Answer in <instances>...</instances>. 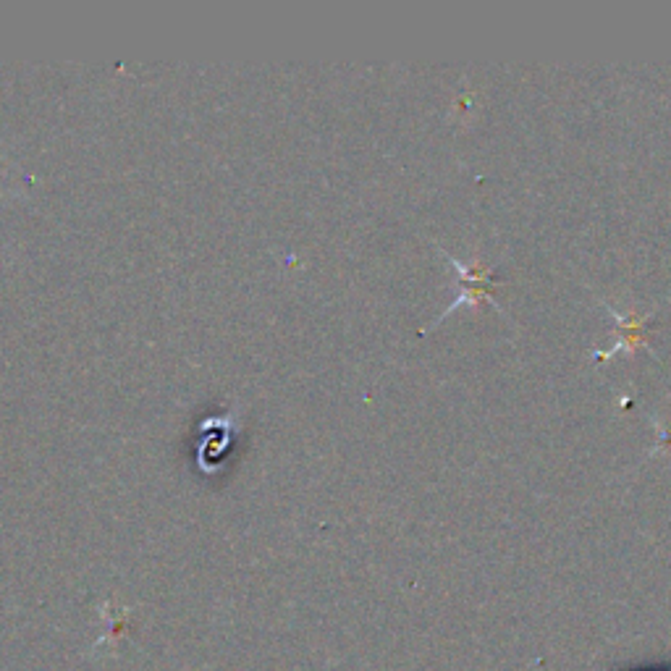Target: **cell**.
Returning <instances> with one entry per match:
<instances>
[{"label":"cell","instance_id":"1","mask_svg":"<svg viewBox=\"0 0 671 671\" xmlns=\"http://www.w3.org/2000/svg\"><path fill=\"white\" fill-rule=\"evenodd\" d=\"M611 318L616 320V326H619V341L611 346L609 352L595 354V357H601V360H611L616 352H637V349H648L653 354V349L648 346V336H645V323H648V315L643 318H627V315H619V312L609 310Z\"/></svg>","mask_w":671,"mask_h":671}]
</instances>
